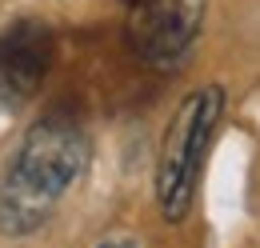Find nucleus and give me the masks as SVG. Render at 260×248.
I'll return each mask as SVG.
<instances>
[{
	"label": "nucleus",
	"instance_id": "obj_4",
	"mask_svg": "<svg viewBox=\"0 0 260 248\" xmlns=\"http://www.w3.org/2000/svg\"><path fill=\"white\" fill-rule=\"evenodd\" d=\"M52 64V32L40 20H16L0 32V104L20 108L32 100Z\"/></svg>",
	"mask_w": 260,
	"mask_h": 248
},
{
	"label": "nucleus",
	"instance_id": "obj_5",
	"mask_svg": "<svg viewBox=\"0 0 260 248\" xmlns=\"http://www.w3.org/2000/svg\"><path fill=\"white\" fill-rule=\"evenodd\" d=\"M96 248H140V244L128 240V236H116V240H104V244H96Z\"/></svg>",
	"mask_w": 260,
	"mask_h": 248
},
{
	"label": "nucleus",
	"instance_id": "obj_3",
	"mask_svg": "<svg viewBox=\"0 0 260 248\" xmlns=\"http://www.w3.org/2000/svg\"><path fill=\"white\" fill-rule=\"evenodd\" d=\"M208 0H136L128 44L148 64H176L204 24Z\"/></svg>",
	"mask_w": 260,
	"mask_h": 248
},
{
	"label": "nucleus",
	"instance_id": "obj_2",
	"mask_svg": "<svg viewBox=\"0 0 260 248\" xmlns=\"http://www.w3.org/2000/svg\"><path fill=\"white\" fill-rule=\"evenodd\" d=\"M220 104H224L220 88H204V92L184 96V104L176 108V116L164 132L160 164H156V200H160L164 220H180L192 204L200 160H204L208 136L216 128Z\"/></svg>",
	"mask_w": 260,
	"mask_h": 248
},
{
	"label": "nucleus",
	"instance_id": "obj_1",
	"mask_svg": "<svg viewBox=\"0 0 260 248\" xmlns=\"http://www.w3.org/2000/svg\"><path fill=\"white\" fill-rule=\"evenodd\" d=\"M88 164V140L68 112H48L24 132L12 168L0 184V232L28 236L36 232L52 204L80 180Z\"/></svg>",
	"mask_w": 260,
	"mask_h": 248
}]
</instances>
